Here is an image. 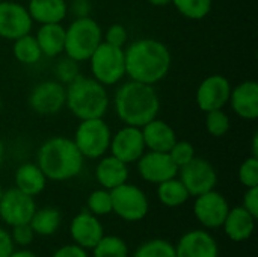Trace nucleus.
<instances>
[{"mask_svg": "<svg viewBox=\"0 0 258 257\" xmlns=\"http://www.w3.org/2000/svg\"><path fill=\"white\" fill-rule=\"evenodd\" d=\"M169 158L172 159V162L177 165V168L189 164L197 155H195V147L192 142L189 141H175V144L171 147V150L168 151Z\"/></svg>", "mask_w": 258, "mask_h": 257, "instance_id": "obj_35", "label": "nucleus"}, {"mask_svg": "<svg viewBox=\"0 0 258 257\" xmlns=\"http://www.w3.org/2000/svg\"><path fill=\"white\" fill-rule=\"evenodd\" d=\"M156 194H157L159 201L163 206L172 208V209L183 206L190 198L186 186L181 183V180L178 177H172L169 180H165V182L159 183L157 189H156Z\"/></svg>", "mask_w": 258, "mask_h": 257, "instance_id": "obj_27", "label": "nucleus"}, {"mask_svg": "<svg viewBox=\"0 0 258 257\" xmlns=\"http://www.w3.org/2000/svg\"><path fill=\"white\" fill-rule=\"evenodd\" d=\"M65 106L80 121L103 118L109 109V94L106 86L94 77H85L80 74L67 85Z\"/></svg>", "mask_w": 258, "mask_h": 257, "instance_id": "obj_4", "label": "nucleus"}, {"mask_svg": "<svg viewBox=\"0 0 258 257\" xmlns=\"http://www.w3.org/2000/svg\"><path fill=\"white\" fill-rule=\"evenodd\" d=\"M11 229L12 230L9 233H11V238H12V242H14L15 247H18V248H27L35 241V232L32 230V227H30L29 223L18 224V226L11 227Z\"/></svg>", "mask_w": 258, "mask_h": 257, "instance_id": "obj_37", "label": "nucleus"}, {"mask_svg": "<svg viewBox=\"0 0 258 257\" xmlns=\"http://www.w3.org/2000/svg\"><path fill=\"white\" fill-rule=\"evenodd\" d=\"M112 212L127 223L142 221L150 212V200L147 194L133 183H122L110 189Z\"/></svg>", "mask_w": 258, "mask_h": 257, "instance_id": "obj_8", "label": "nucleus"}, {"mask_svg": "<svg viewBox=\"0 0 258 257\" xmlns=\"http://www.w3.org/2000/svg\"><path fill=\"white\" fill-rule=\"evenodd\" d=\"M192 211L197 221L206 230H215L222 227L224 220L230 211V204L225 195H222L216 189H212L195 197Z\"/></svg>", "mask_w": 258, "mask_h": 257, "instance_id": "obj_11", "label": "nucleus"}, {"mask_svg": "<svg viewBox=\"0 0 258 257\" xmlns=\"http://www.w3.org/2000/svg\"><path fill=\"white\" fill-rule=\"evenodd\" d=\"M67 103V86L57 80H44L36 83L29 94L30 109L44 117L59 114Z\"/></svg>", "mask_w": 258, "mask_h": 257, "instance_id": "obj_9", "label": "nucleus"}, {"mask_svg": "<svg viewBox=\"0 0 258 257\" xmlns=\"http://www.w3.org/2000/svg\"><path fill=\"white\" fill-rule=\"evenodd\" d=\"M231 127V120L224 109H216L206 112V129L213 138H222L228 133Z\"/></svg>", "mask_w": 258, "mask_h": 257, "instance_id": "obj_32", "label": "nucleus"}, {"mask_svg": "<svg viewBox=\"0 0 258 257\" xmlns=\"http://www.w3.org/2000/svg\"><path fill=\"white\" fill-rule=\"evenodd\" d=\"M153 6H168L172 3V0H147Z\"/></svg>", "mask_w": 258, "mask_h": 257, "instance_id": "obj_43", "label": "nucleus"}, {"mask_svg": "<svg viewBox=\"0 0 258 257\" xmlns=\"http://www.w3.org/2000/svg\"><path fill=\"white\" fill-rule=\"evenodd\" d=\"M132 257H177L175 245L163 238H153L142 242Z\"/></svg>", "mask_w": 258, "mask_h": 257, "instance_id": "obj_30", "label": "nucleus"}, {"mask_svg": "<svg viewBox=\"0 0 258 257\" xmlns=\"http://www.w3.org/2000/svg\"><path fill=\"white\" fill-rule=\"evenodd\" d=\"M9 257H38V256H36L33 251L27 250V248H18V250H14Z\"/></svg>", "mask_w": 258, "mask_h": 257, "instance_id": "obj_42", "label": "nucleus"}, {"mask_svg": "<svg viewBox=\"0 0 258 257\" xmlns=\"http://www.w3.org/2000/svg\"><path fill=\"white\" fill-rule=\"evenodd\" d=\"M54 74H56L57 82H60L67 86L68 83H71L74 79H77L80 76L79 62L65 55V58L57 61V64L54 67Z\"/></svg>", "mask_w": 258, "mask_h": 257, "instance_id": "obj_34", "label": "nucleus"}, {"mask_svg": "<svg viewBox=\"0 0 258 257\" xmlns=\"http://www.w3.org/2000/svg\"><path fill=\"white\" fill-rule=\"evenodd\" d=\"M109 150L112 156L124 164H135L145 153V142L141 127L124 126L115 135H112Z\"/></svg>", "mask_w": 258, "mask_h": 257, "instance_id": "obj_15", "label": "nucleus"}, {"mask_svg": "<svg viewBox=\"0 0 258 257\" xmlns=\"http://www.w3.org/2000/svg\"><path fill=\"white\" fill-rule=\"evenodd\" d=\"M29 224H30L32 230L35 232V236L48 238V236H53L60 229L62 214L59 209L51 208V206L41 208V209L36 208Z\"/></svg>", "mask_w": 258, "mask_h": 257, "instance_id": "obj_26", "label": "nucleus"}, {"mask_svg": "<svg viewBox=\"0 0 258 257\" xmlns=\"http://www.w3.org/2000/svg\"><path fill=\"white\" fill-rule=\"evenodd\" d=\"M101 41V26L89 15H80L65 29L63 53L77 62H85L91 58Z\"/></svg>", "mask_w": 258, "mask_h": 257, "instance_id": "obj_5", "label": "nucleus"}, {"mask_svg": "<svg viewBox=\"0 0 258 257\" xmlns=\"http://www.w3.org/2000/svg\"><path fill=\"white\" fill-rule=\"evenodd\" d=\"M175 9L189 20L206 18L213 6V0H172Z\"/></svg>", "mask_w": 258, "mask_h": 257, "instance_id": "obj_31", "label": "nucleus"}, {"mask_svg": "<svg viewBox=\"0 0 258 257\" xmlns=\"http://www.w3.org/2000/svg\"><path fill=\"white\" fill-rule=\"evenodd\" d=\"M125 76L147 85H156L163 80L172 64L169 48L159 39L141 38L124 48Z\"/></svg>", "mask_w": 258, "mask_h": 257, "instance_id": "obj_1", "label": "nucleus"}, {"mask_svg": "<svg viewBox=\"0 0 258 257\" xmlns=\"http://www.w3.org/2000/svg\"><path fill=\"white\" fill-rule=\"evenodd\" d=\"M231 83L222 74L207 76L197 89V105L203 112L224 109L228 105Z\"/></svg>", "mask_w": 258, "mask_h": 257, "instance_id": "obj_13", "label": "nucleus"}, {"mask_svg": "<svg viewBox=\"0 0 258 257\" xmlns=\"http://www.w3.org/2000/svg\"><path fill=\"white\" fill-rule=\"evenodd\" d=\"M255 221L257 218L252 217L245 208L236 206L230 208L222 229L225 236L233 242H246L252 238L255 230Z\"/></svg>", "mask_w": 258, "mask_h": 257, "instance_id": "obj_20", "label": "nucleus"}, {"mask_svg": "<svg viewBox=\"0 0 258 257\" xmlns=\"http://www.w3.org/2000/svg\"><path fill=\"white\" fill-rule=\"evenodd\" d=\"M242 208H245L252 217L258 218V186L246 188V191L243 194Z\"/></svg>", "mask_w": 258, "mask_h": 257, "instance_id": "obj_39", "label": "nucleus"}, {"mask_svg": "<svg viewBox=\"0 0 258 257\" xmlns=\"http://www.w3.org/2000/svg\"><path fill=\"white\" fill-rule=\"evenodd\" d=\"M88 61L91 64L92 77L104 86L116 85L125 76V56L122 47L101 41Z\"/></svg>", "mask_w": 258, "mask_h": 257, "instance_id": "obj_6", "label": "nucleus"}, {"mask_svg": "<svg viewBox=\"0 0 258 257\" xmlns=\"http://www.w3.org/2000/svg\"><path fill=\"white\" fill-rule=\"evenodd\" d=\"M2 109H3V100H2V97H0V112H2Z\"/></svg>", "mask_w": 258, "mask_h": 257, "instance_id": "obj_47", "label": "nucleus"}, {"mask_svg": "<svg viewBox=\"0 0 258 257\" xmlns=\"http://www.w3.org/2000/svg\"><path fill=\"white\" fill-rule=\"evenodd\" d=\"M35 211V197L21 192L15 186L3 192V197L0 200V220L6 226L14 227L18 224L29 223Z\"/></svg>", "mask_w": 258, "mask_h": 257, "instance_id": "obj_12", "label": "nucleus"}, {"mask_svg": "<svg viewBox=\"0 0 258 257\" xmlns=\"http://www.w3.org/2000/svg\"><path fill=\"white\" fill-rule=\"evenodd\" d=\"M51 257H89L88 250L76 245V244H67V245H62L59 247Z\"/></svg>", "mask_w": 258, "mask_h": 257, "instance_id": "obj_40", "label": "nucleus"}, {"mask_svg": "<svg viewBox=\"0 0 258 257\" xmlns=\"http://www.w3.org/2000/svg\"><path fill=\"white\" fill-rule=\"evenodd\" d=\"M33 20L26 6L3 0L0 2V38L15 41L17 38L30 33Z\"/></svg>", "mask_w": 258, "mask_h": 257, "instance_id": "obj_14", "label": "nucleus"}, {"mask_svg": "<svg viewBox=\"0 0 258 257\" xmlns=\"http://www.w3.org/2000/svg\"><path fill=\"white\" fill-rule=\"evenodd\" d=\"M35 38L39 44L42 56L57 58L65 50V27L62 23L41 24Z\"/></svg>", "mask_w": 258, "mask_h": 257, "instance_id": "obj_23", "label": "nucleus"}, {"mask_svg": "<svg viewBox=\"0 0 258 257\" xmlns=\"http://www.w3.org/2000/svg\"><path fill=\"white\" fill-rule=\"evenodd\" d=\"M0 2H3V0H0Z\"/></svg>", "mask_w": 258, "mask_h": 257, "instance_id": "obj_48", "label": "nucleus"}, {"mask_svg": "<svg viewBox=\"0 0 258 257\" xmlns=\"http://www.w3.org/2000/svg\"><path fill=\"white\" fill-rule=\"evenodd\" d=\"M141 130H142L145 148L151 151L168 153L177 141V133L174 127L159 118L151 120L150 123L142 126Z\"/></svg>", "mask_w": 258, "mask_h": 257, "instance_id": "obj_21", "label": "nucleus"}, {"mask_svg": "<svg viewBox=\"0 0 258 257\" xmlns=\"http://www.w3.org/2000/svg\"><path fill=\"white\" fill-rule=\"evenodd\" d=\"M252 156L258 158V136L257 135H254V138H252Z\"/></svg>", "mask_w": 258, "mask_h": 257, "instance_id": "obj_44", "label": "nucleus"}, {"mask_svg": "<svg viewBox=\"0 0 258 257\" xmlns=\"http://www.w3.org/2000/svg\"><path fill=\"white\" fill-rule=\"evenodd\" d=\"M14 180H15V188L30 197L39 195L47 186L45 174L41 171V168L36 164L32 162H26L20 165L15 171Z\"/></svg>", "mask_w": 258, "mask_h": 257, "instance_id": "obj_24", "label": "nucleus"}, {"mask_svg": "<svg viewBox=\"0 0 258 257\" xmlns=\"http://www.w3.org/2000/svg\"><path fill=\"white\" fill-rule=\"evenodd\" d=\"M85 158L73 139L54 136L47 139L36 153V165L47 180L67 182L77 177L83 170Z\"/></svg>", "mask_w": 258, "mask_h": 257, "instance_id": "obj_3", "label": "nucleus"}, {"mask_svg": "<svg viewBox=\"0 0 258 257\" xmlns=\"http://www.w3.org/2000/svg\"><path fill=\"white\" fill-rule=\"evenodd\" d=\"M177 176L186 186L190 197L209 192L218 185V173L215 167L209 161L197 156L189 164L180 167Z\"/></svg>", "mask_w": 258, "mask_h": 257, "instance_id": "obj_10", "label": "nucleus"}, {"mask_svg": "<svg viewBox=\"0 0 258 257\" xmlns=\"http://www.w3.org/2000/svg\"><path fill=\"white\" fill-rule=\"evenodd\" d=\"M12 53L14 58L24 65H35L36 62H39L42 52L39 48V44L36 41L35 36H32L30 33L23 35L20 38H17L15 41H12Z\"/></svg>", "mask_w": 258, "mask_h": 257, "instance_id": "obj_28", "label": "nucleus"}, {"mask_svg": "<svg viewBox=\"0 0 258 257\" xmlns=\"http://www.w3.org/2000/svg\"><path fill=\"white\" fill-rule=\"evenodd\" d=\"M104 236V227L100 217L89 211H82L70 223V238L73 244L91 251L94 245Z\"/></svg>", "mask_w": 258, "mask_h": 257, "instance_id": "obj_18", "label": "nucleus"}, {"mask_svg": "<svg viewBox=\"0 0 258 257\" xmlns=\"http://www.w3.org/2000/svg\"><path fill=\"white\" fill-rule=\"evenodd\" d=\"M92 257H128V245L118 235H104L91 250Z\"/></svg>", "mask_w": 258, "mask_h": 257, "instance_id": "obj_29", "label": "nucleus"}, {"mask_svg": "<svg viewBox=\"0 0 258 257\" xmlns=\"http://www.w3.org/2000/svg\"><path fill=\"white\" fill-rule=\"evenodd\" d=\"M112 132L103 118L82 120L74 133V144L85 159H100L109 150Z\"/></svg>", "mask_w": 258, "mask_h": 257, "instance_id": "obj_7", "label": "nucleus"}, {"mask_svg": "<svg viewBox=\"0 0 258 257\" xmlns=\"http://www.w3.org/2000/svg\"><path fill=\"white\" fill-rule=\"evenodd\" d=\"M86 211L97 217H106L112 214V195L109 189L100 188L89 194L86 200Z\"/></svg>", "mask_w": 258, "mask_h": 257, "instance_id": "obj_33", "label": "nucleus"}, {"mask_svg": "<svg viewBox=\"0 0 258 257\" xmlns=\"http://www.w3.org/2000/svg\"><path fill=\"white\" fill-rule=\"evenodd\" d=\"M3 161H5V144H3V141L0 138V167L3 164Z\"/></svg>", "mask_w": 258, "mask_h": 257, "instance_id": "obj_45", "label": "nucleus"}, {"mask_svg": "<svg viewBox=\"0 0 258 257\" xmlns=\"http://www.w3.org/2000/svg\"><path fill=\"white\" fill-rule=\"evenodd\" d=\"M115 111L118 118L135 127H142L157 118L160 111V98L153 85L128 80L115 92Z\"/></svg>", "mask_w": 258, "mask_h": 257, "instance_id": "obj_2", "label": "nucleus"}, {"mask_svg": "<svg viewBox=\"0 0 258 257\" xmlns=\"http://www.w3.org/2000/svg\"><path fill=\"white\" fill-rule=\"evenodd\" d=\"M3 192H5V189H3L2 185H0V200H2V197H3Z\"/></svg>", "mask_w": 258, "mask_h": 257, "instance_id": "obj_46", "label": "nucleus"}, {"mask_svg": "<svg viewBox=\"0 0 258 257\" xmlns=\"http://www.w3.org/2000/svg\"><path fill=\"white\" fill-rule=\"evenodd\" d=\"M239 182L245 188L258 186V158L249 156L239 167Z\"/></svg>", "mask_w": 258, "mask_h": 257, "instance_id": "obj_36", "label": "nucleus"}, {"mask_svg": "<svg viewBox=\"0 0 258 257\" xmlns=\"http://www.w3.org/2000/svg\"><path fill=\"white\" fill-rule=\"evenodd\" d=\"M128 39V33H127V29L119 24V23H115L112 26H109V29L106 30L104 36H103V41L107 42V44H112V45H116V47H122L125 45Z\"/></svg>", "mask_w": 258, "mask_h": 257, "instance_id": "obj_38", "label": "nucleus"}, {"mask_svg": "<svg viewBox=\"0 0 258 257\" xmlns=\"http://www.w3.org/2000/svg\"><path fill=\"white\" fill-rule=\"evenodd\" d=\"M234 114L243 120L254 121L258 118V83L255 80H245L231 88L228 100Z\"/></svg>", "mask_w": 258, "mask_h": 257, "instance_id": "obj_19", "label": "nucleus"}, {"mask_svg": "<svg viewBox=\"0 0 258 257\" xmlns=\"http://www.w3.org/2000/svg\"><path fill=\"white\" fill-rule=\"evenodd\" d=\"M128 165L115 156H101L95 167V180L104 189H113L128 180Z\"/></svg>", "mask_w": 258, "mask_h": 257, "instance_id": "obj_22", "label": "nucleus"}, {"mask_svg": "<svg viewBox=\"0 0 258 257\" xmlns=\"http://www.w3.org/2000/svg\"><path fill=\"white\" fill-rule=\"evenodd\" d=\"M15 250V245L12 242L11 233L0 227V257H9L11 253Z\"/></svg>", "mask_w": 258, "mask_h": 257, "instance_id": "obj_41", "label": "nucleus"}, {"mask_svg": "<svg viewBox=\"0 0 258 257\" xmlns=\"http://www.w3.org/2000/svg\"><path fill=\"white\" fill-rule=\"evenodd\" d=\"M29 15L33 21L39 24L62 23L67 17V2L65 0H29L27 5Z\"/></svg>", "mask_w": 258, "mask_h": 257, "instance_id": "obj_25", "label": "nucleus"}, {"mask_svg": "<svg viewBox=\"0 0 258 257\" xmlns=\"http://www.w3.org/2000/svg\"><path fill=\"white\" fill-rule=\"evenodd\" d=\"M177 257H219V245L206 229H194L180 236L175 244Z\"/></svg>", "mask_w": 258, "mask_h": 257, "instance_id": "obj_17", "label": "nucleus"}, {"mask_svg": "<svg viewBox=\"0 0 258 257\" xmlns=\"http://www.w3.org/2000/svg\"><path fill=\"white\" fill-rule=\"evenodd\" d=\"M138 173L139 176L148 182L159 185L165 180L177 177L178 168L172 162L168 153L162 151H151L148 150L138 159Z\"/></svg>", "mask_w": 258, "mask_h": 257, "instance_id": "obj_16", "label": "nucleus"}]
</instances>
